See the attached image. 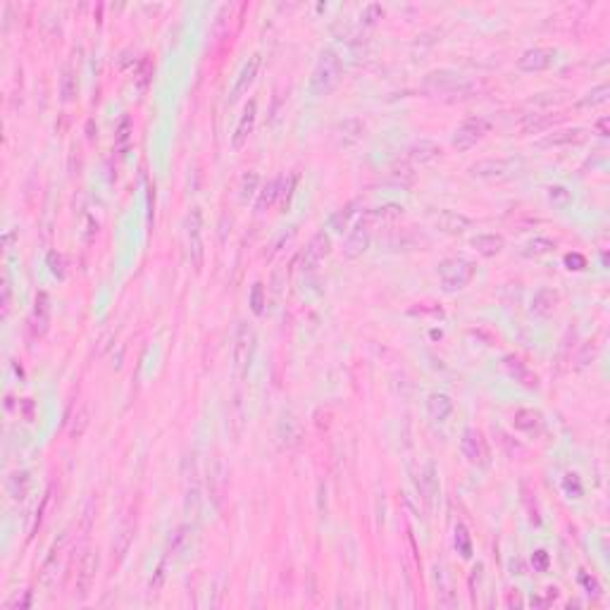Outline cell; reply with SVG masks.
Masks as SVG:
<instances>
[{
	"label": "cell",
	"instance_id": "22",
	"mask_svg": "<svg viewBox=\"0 0 610 610\" xmlns=\"http://www.w3.org/2000/svg\"><path fill=\"white\" fill-rule=\"evenodd\" d=\"M427 413L434 422H446V417L453 413V401H451V396H446V393H429Z\"/></svg>",
	"mask_w": 610,
	"mask_h": 610
},
{
	"label": "cell",
	"instance_id": "33",
	"mask_svg": "<svg viewBox=\"0 0 610 610\" xmlns=\"http://www.w3.org/2000/svg\"><path fill=\"white\" fill-rule=\"evenodd\" d=\"M339 131H341V139H344V146H351V144H355V141L360 139L362 122H360V119H346V122L339 127Z\"/></svg>",
	"mask_w": 610,
	"mask_h": 610
},
{
	"label": "cell",
	"instance_id": "28",
	"mask_svg": "<svg viewBox=\"0 0 610 610\" xmlns=\"http://www.w3.org/2000/svg\"><path fill=\"white\" fill-rule=\"evenodd\" d=\"M546 196H549V203L553 205V208L558 210H565L572 205V191L565 186H560V184H555V186H549V191H546Z\"/></svg>",
	"mask_w": 610,
	"mask_h": 610
},
{
	"label": "cell",
	"instance_id": "42",
	"mask_svg": "<svg viewBox=\"0 0 610 610\" xmlns=\"http://www.w3.org/2000/svg\"><path fill=\"white\" fill-rule=\"evenodd\" d=\"M48 265H50V272L55 277H65V267H62V255L60 253H48Z\"/></svg>",
	"mask_w": 610,
	"mask_h": 610
},
{
	"label": "cell",
	"instance_id": "14",
	"mask_svg": "<svg viewBox=\"0 0 610 610\" xmlns=\"http://www.w3.org/2000/svg\"><path fill=\"white\" fill-rule=\"evenodd\" d=\"M589 139V131L582 127H572V129H558L553 134H546L544 139L539 141V148H553V146H577L584 144Z\"/></svg>",
	"mask_w": 610,
	"mask_h": 610
},
{
	"label": "cell",
	"instance_id": "39",
	"mask_svg": "<svg viewBox=\"0 0 610 610\" xmlns=\"http://www.w3.org/2000/svg\"><path fill=\"white\" fill-rule=\"evenodd\" d=\"M250 310H253L255 315H262V310H265V288H262L260 282H257L253 291H250Z\"/></svg>",
	"mask_w": 610,
	"mask_h": 610
},
{
	"label": "cell",
	"instance_id": "48",
	"mask_svg": "<svg viewBox=\"0 0 610 610\" xmlns=\"http://www.w3.org/2000/svg\"><path fill=\"white\" fill-rule=\"evenodd\" d=\"M608 122H610L608 117H603V119H598V122H596V129H598V134H601V136H608Z\"/></svg>",
	"mask_w": 610,
	"mask_h": 610
},
{
	"label": "cell",
	"instance_id": "5",
	"mask_svg": "<svg viewBox=\"0 0 610 610\" xmlns=\"http://www.w3.org/2000/svg\"><path fill=\"white\" fill-rule=\"evenodd\" d=\"M186 241H188V257L193 267L201 272L205 260V244H203V213L201 208H193L186 217Z\"/></svg>",
	"mask_w": 610,
	"mask_h": 610
},
{
	"label": "cell",
	"instance_id": "47",
	"mask_svg": "<svg viewBox=\"0 0 610 610\" xmlns=\"http://www.w3.org/2000/svg\"><path fill=\"white\" fill-rule=\"evenodd\" d=\"M127 136H129V117H124L122 119V124H119V141H127Z\"/></svg>",
	"mask_w": 610,
	"mask_h": 610
},
{
	"label": "cell",
	"instance_id": "32",
	"mask_svg": "<svg viewBox=\"0 0 610 610\" xmlns=\"http://www.w3.org/2000/svg\"><path fill=\"white\" fill-rule=\"evenodd\" d=\"M257 184H260V177H257V172H246L244 177H241V188H239V196L244 203H248L250 198L255 196L257 191Z\"/></svg>",
	"mask_w": 610,
	"mask_h": 610
},
{
	"label": "cell",
	"instance_id": "13",
	"mask_svg": "<svg viewBox=\"0 0 610 610\" xmlns=\"http://www.w3.org/2000/svg\"><path fill=\"white\" fill-rule=\"evenodd\" d=\"M331 253V239L327 231H319V234H315V239L308 244V248H305L303 253V270H315V267L319 265V262L324 260Z\"/></svg>",
	"mask_w": 610,
	"mask_h": 610
},
{
	"label": "cell",
	"instance_id": "40",
	"mask_svg": "<svg viewBox=\"0 0 610 610\" xmlns=\"http://www.w3.org/2000/svg\"><path fill=\"white\" fill-rule=\"evenodd\" d=\"M86 427H88V408L83 406L77 413V417H75V427H72V439H81L83 432H86Z\"/></svg>",
	"mask_w": 610,
	"mask_h": 610
},
{
	"label": "cell",
	"instance_id": "45",
	"mask_svg": "<svg viewBox=\"0 0 610 610\" xmlns=\"http://www.w3.org/2000/svg\"><path fill=\"white\" fill-rule=\"evenodd\" d=\"M532 562H534L536 570L544 572L546 567H549V553H546V551H536V553L532 555Z\"/></svg>",
	"mask_w": 610,
	"mask_h": 610
},
{
	"label": "cell",
	"instance_id": "8",
	"mask_svg": "<svg viewBox=\"0 0 610 610\" xmlns=\"http://www.w3.org/2000/svg\"><path fill=\"white\" fill-rule=\"evenodd\" d=\"M370 241H372V229H370V219L362 215L360 219L353 224V229L348 231V236H346V255L348 257H357L362 255L367 248H370Z\"/></svg>",
	"mask_w": 610,
	"mask_h": 610
},
{
	"label": "cell",
	"instance_id": "18",
	"mask_svg": "<svg viewBox=\"0 0 610 610\" xmlns=\"http://www.w3.org/2000/svg\"><path fill=\"white\" fill-rule=\"evenodd\" d=\"M255 115H257V103L248 101V105L244 108V115H241L239 124H236V129H234V139H231L234 148H241V146L246 144V139L250 136V131H253V127H255Z\"/></svg>",
	"mask_w": 610,
	"mask_h": 610
},
{
	"label": "cell",
	"instance_id": "15",
	"mask_svg": "<svg viewBox=\"0 0 610 610\" xmlns=\"http://www.w3.org/2000/svg\"><path fill=\"white\" fill-rule=\"evenodd\" d=\"M503 367L515 382H520L522 386L527 388H539V377L534 375L532 370L527 367V362H522L518 355H506L503 357Z\"/></svg>",
	"mask_w": 610,
	"mask_h": 610
},
{
	"label": "cell",
	"instance_id": "25",
	"mask_svg": "<svg viewBox=\"0 0 610 610\" xmlns=\"http://www.w3.org/2000/svg\"><path fill=\"white\" fill-rule=\"evenodd\" d=\"M417 486H420V491H422V496L432 503L434 496L439 493V480H436L434 462H427V465L422 467V472H420V480H417Z\"/></svg>",
	"mask_w": 610,
	"mask_h": 610
},
{
	"label": "cell",
	"instance_id": "3",
	"mask_svg": "<svg viewBox=\"0 0 610 610\" xmlns=\"http://www.w3.org/2000/svg\"><path fill=\"white\" fill-rule=\"evenodd\" d=\"M255 329L250 327L248 322H239L236 327V336H234V372L236 380L244 382L250 372V365H253V355H255Z\"/></svg>",
	"mask_w": 610,
	"mask_h": 610
},
{
	"label": "cell",
	"instance_id": "37",
	"mask_svg": "<svg viewBox=\"0 0 610 610\" xmlns=\"http://www.w3.org/2000/svg\"><path fill=\"white\" fill-rule=\"evenodd\" d=\"M382 17H384V8H382L380 3H370V5H367V8L360 12V22L365 24V26L377 24V19H382Z\"/></svg>",
	"mask_w": 610,
	"mask_h": 610
},
{
	"label": "cell",
	"instance_id": "31",
	"mask_svg": "<svg viewBox=\"0 0 610 610\" xmlns=\"http://www.w3.org/2000/svg\"><path fill=\"white\" fill-rule=\"evenodd\" d=\"M403 215V208L396 203H388V205H382V208H375L370 210V213H365V217L370 219V222H377V219H396Z\"/></svg>",
	"mask_w": 610,
	"mask_h": 610
},
{
	"label": "cell",
	"instance_id": "38",
	"mask_svg": "<svg viewBox=\"0 0 610 610\" xmlns=\"http://www.w3.org/2000/svg\"><path fill=\"white\" fill-rule=\"evenodd\" d=\"M355 205H357V203H351L346 210H341V213H336L334 217H331V227H334L336 231H344L346 227H348V219L355 215Z\"/></svg>",
	"mask_w": 610,
	"mask_h": 610
},
{
	"label": "cell",
	"instance_id": "24",
	"mask_svg": "<svg viewBox=\"0 0 610 610\" xmlns=\"http://www.w3.org/2000/svg\"><path fill=\"white\" fill-rule=\"evenodd\" d=\"M562 115H549V112H532L524 117L522 122V131L524 134H541L549 127H553L555 122H560Z\"/></svg>",
	"mask_w": 610,
	"mask_h": 610
},
{
	"label": "cell",
	"instance_id": "10",
	"mask_svg": "<svg viewBox=\"0 0 610 610\" xmlns=\"http://www.w3.org/2000/svg\"><path fill=\"white\" fill-rule=\"evenodd\" d=\"M555 55H558V52L553 48H529L520 55L518 67L522 72H544L549 70V67H553Z\"/></svg>",
	"mask_w": 610,
	"mask_h": 610
},
{
	"label": "cell",
	"instance_id": "9",
	"mask_svg": "<svg viewBox=\"0 0 610 610\" xmlns=\"http://www.w3.org/2000/svg\"><path fill=\"white\" fill-rule=\"evenodd\" d=\"M432 219H434L436 229L444 231V234H451V236L465 234V231L472 227V219L462 213H455V210H439V213L432 215Z\"/></svg>",
	"mask_w": 610,
	"mask_h": 610
},
{
	"label": "cell",
	"instance_id": "1",
	"mask_svg": "<svg viewBox=\"0 0 610 610\" xmlns=\"http://www.w3.org/2000/svg\"><path fill=\"white\" fill-rule=\"evenodd\" d=\"M341 72H344V65H341L339 52L324 48L319 52L317 62H315L313 75H310V93L313 96H329L336 88V83H339Z\"/></svg>",
	"mask_w": 610,
	"mask_h": 610
},
{
	"label": "cell",
	"instance_id": "29",
	"mask_svg": "<svg viewBox=\"0 0 610 610\" xmlns=\"http://www.w3.org/2000/svg\"><path fill=\"white\" fill-rule=\"evenodd\" d=\"M553 248H555V241L546 239V236H536V239H532L529 244H524L522 253L527 255V257H539V255L551 253Z\"/></svg>",
	"mask_w": 610,
	"mask_h": 610
},
{
	"label": "cell",
	"instance_id": "44",
	"mask_svg": "<svg viewBox=\"0 0 610 610\" xmlns=\"http://www.w3.org/2000/svg\"><path fill=\"white\" fill-rule=\"evenodd\" d=\"M565 265L570 267V270H582V267H587V260H584V255H580V253H570V255H565Z\"/></svg>",
	"mask_w": 610,
	"mask_h": 610
},
{
	"label": "cell",
	"instance_id": "2",
	"mask_svg": "<svg viewBox=\"0 0 610 610\" xmlns=\"http://www.w3.org/2000/svg\"><path fill=\"white\" fill-rule=\"evenodd\" d=\"M422 86L424 91L432 93V96H444V98H467L475 91V83L453 70L429 72V75L424 77Z\"/></svg>",
	"mask_w": 610,
	"mask_h": 610
},
{
	"label": "cell",
	"instance_id": "27",
	"mask_svg": "<svg viewBox=\"0 0 610 610\" xmlns=\"http://www.w3.org/2000/svg\"><path fill=\"white\" fill-rule=\"evenodd\" d=\"M5 486H8V493L12 501H24L26 491H29V472H12Z\"/></svg>",
	"mask_w": 610,
	"mask_h": 610
},
{
	"label": "cell",
	"instance_id": "21",
	"mask_svg": "<svg viewBox=\"0 0 610 610\" xmlns=\"http://www.w3.org/2000/svg\"><path fill=\"white\" fill-rule=\"evenodd\" d=\"M472 246H475V250L484 257H493L498 255L503 248H506V239H503L501 234H480L472 239Z\"/></svg>",
	"mask_w": 610,
	"mask_h": 610
},
{
	"label": "cell",
	"instance_id": "30",
	"mask_svg": "<svg viewBox=\"0 0 610 610\" xmlns=\"http://www.w3.org/2000/svg\"><path fill=\"white\" fill-rule=\"evenodd\" d=\"M60 93H62V101L70 103L77 98L79 93V79L72 70H65V75H62L60 79Z\"/></svg>",
	"mask_w": 610,
	"mask_h": 610
},
{
	"label": "cell",
	"instance_id": "7",
	"mask_svg": "<svg viewBox=\"0 0 610 610\" xmlns=\"http://www.w3.org/2000/svg\"><path fill=\"white\" fill-rule=\"evenodd\" d=\"M491 129V124L484 117H470L455 129L453 134V146L458 150H470L472 146H477V141H482V136Z\"/></svg>",
	"mask_w": 610,
	"mask_h": 610
},
{
	"label": "cell",
	"instance_id": "4",
	"mask_svg": "<svg viewBox=\"0 0 610 610\" xmlns=\"http://www.w3.org/2000/svg\"><path fill=\"white\" fill-rule=\"evenodd\" d=\"M475 272H477L475 262L465 260V257H446V260L439 262L441 286H444V291H449V293L465 288L467 284L472 282Z\"/></svg>",
	"mask_w": 610,
	"mask_h": 610
},
{
	"label": "cell",
	"instance_id": "20",
	"mask_svg": "<svg viewBox=\"0 0 610 610\" xmlns=\"http://www.w3.org/2000/svg\"><path fill=\"white\" fill-rule=\"evenodd\" d=\"M558 301H560L558 291H553V288H539L532 298V313L541 315V317H549V315H553V310L558 308Z\"/></svg>",
	"mask_w": 610,
	"mask_h": 610
},
{
	"label": "cell",
	"instance_id": "17",
	"mask_svg": "<svg viewBox=\"0 0 610 610\" xmlns=\"http://www.w3.org/2000/svg\"><path fill=\"white\" fill-rule=\"evenodd\" d=\"M439 155H441V146L432 139H420L408 148V157L415 165H427V162L436 160Z\"/></svg>",
	"mask_w": 610,
	"mask_h": 610
},
{
	"label": "cell",
	"instance_id": "12",
	"mask_svg": "<svg viewBox=\"0 0 610 610\" xmlns=\"http://www.w3.org/2000/svg\"><path fill=\"white\" fill-rule=\"evenodd\" d=\"M48 324H50V298L48 293L41 291L39 296H36L34 310H31V317H29L31 336H34V339L43 336L46 331H48Z\"/></svg>",
	"mask_w": 610,
	"mask_h": 610
},
{
	"label": "cell",
	"instance_id": "35",
	"mask_svg": "<svg viewBox=\"0 0 610 610\" xmlns=\"http://www.w3.org/2000/svg\"><path fill=\"white\" fill-rule=\"evenodd\" d=\"M608 96H610V86H608V83H601V86L591 88V91H589L587 96L582 98V103H580V105H587V108H589V105H591V108H593V105L606 103V101H608Z\"/></svg>",
	"mask_w": 610,
	"mask_h": 610
},
{
	"label": "cell",
	"instance_id": "36",
	"mask_svg": "<svg viewBox=\"0 0 610 610\" xmlns=\"http://www.w3.org/2000/svg\"><path fill=\"white\" fill-rule=\"evenodd\" d=\"M455 549H458V553H460L462 558H470V555H472L470 534H467V529L462 527V524H458V527H455Z\"/></svg>",
	"mask_w": 610,
	"mask_h": 610
},
{
	"label": "cell",
	"instance_id": "19",
	"mask_svg": "<svg viewBox=\"0 0 610 610\" xmlns=\"http://www.w3.org/2000/svg\"><path fill=\"white\" fill-rule=\"evenodd\" d=\"M96 570H98V553L88 551L86 558H83V562H81L79 577H77L79 598H86L88 596V591H91V584H93V577H96Z\"/></svg>",
	"mask_w": 610,
	"mask_h": 610
},
{
	"label": "cell",
	"instance_id": "41",
	"mask_svg": "<svg viewBox=\"0 0 610 610\" xmlns=\"http://www.w3.org/2000/svg\"><path fill=\"white\" fill-rule=\"evenodd\" d=\"M562 489H565L567 493H570L572 498H580L582 496V482L577 475H565V480H562Z\"/></svg>",
	"mask_w": 610,
	"mask_h": 610
},
{
	"label": "cell",
	"instance_id": "11",
	"mask_svg": "<svg viewBox=\"0 0 610 610\" xmlns=\"http://www.w3.org/2000/svg\"><path fill=\"white\" fill-rule=\"evenodd\" d=\"M518 162L515 160H506V157H486V160H480L470 167V172L475 177L482 179H498V177H506L510 172L515 170Z\"/></svg>",
	"mask_w": 610,
	"mask_h": 610
},
{
	"label": "cell",
	"instance_id": "46",
	"mask_svg": "<svg viewBox=\"0 0 610 610\" xmlns=\"http://www.w3.org/2000/svg\"><path fill=\"white\" fill-rule=\"evenodd\" d=\"M10 313V284H3V317H8Z\"/></svg>",
	"mask_w": 610,
	"mask_h": 610
},
{
	"label": "cell",
	"instance_id": "26",
	"mask_svg": "<svg viewBox=\"0 0 610 610\" xmlns=\"http://www.w3.org/2000/svg\"><path fill=\"white\" fill-rule=\"evenodd\" d=\"M515 427L520 429V432H527V434H534L541 429V424H544V420H541V413H536V410L532 408H522L515 413Z\"/></svg>",
	"mask_w": 610,
	"mask_h": 610
},
{
	"label": "cell",
	"instance_id": "23",
	"mask_svg": "<svg viewBox=\"0 0 610 610\" xmlns=\"http://www.w3.org/2000/svg\"><path fill=\"white\" fill-rule=\"evenodd\" d=\"M208 486H210V493H213L215 503H219L224 489H227V467H224V462L219 460V458L213 462V467H210V472H208Z\"/></svg>",
	"mask_w": 610,
	"mask_h": 610
},
{
	"label": "cell",
	"instance_id": "16",
	"mask_svg": "<svg viewBox=\"0 0 610 610\" xmlns=\"http://www.w3.org/2000/svg\"><path fill=\"white\" fill-rule=\"evenodd\" d=\"M257 70H260V55H250L248 62L241 67L239 77H236V81H234V88H231V101H239V98L248 91V86L255 81V77H257Z\"/></svg>",
	"mask_w": 610,
	"mask_h": 610
},
{
	"label": "cell",
	"instance_id": "43",
	"mask_svg": "<svg viewBox=\"0 0 610 610\" xmlns=\"http://www.w3.org/2000/svg\"><path fill=\"white\" fill-rule=\"evenodd\" d=\"M555 598H558V589H546V596L544 598H532V606H549V603H553Z\"/></svg>",
	"mask_w": 610,
	"mask_h": 610
},
{
	"label": "cell",
	"instance_id": "6",
	"mask_svg": "<svg viewBox=\"0 0 610 610\" xmlns=\"http://www.w3.org/2000/svg\"><path fill=\"white\" fill-rule=\"evenodd\" d=\"M460 451H462V455L467 458V462H472V465H477V467L489 465V446H486V439H484V434L480 432V429L467 427L465 432H462Z\"/></svg>",
	"mask_w": 610,
	"mask_h": 610
},
{
	"label": "cell",
	"instance_id": "34",
	"mask_svg": "<svg viewBox=\"0 0 610 610\" xmlns=\"http://www.w3.org/2000/svg\"><path fill=\"white\" fill-rule=\"evenodd\" d=\"M279 181L282 179H272V181H267V186L262 188V193H260V198H257V210H265V208H270L272 203H275V198L279 196Z\"/></svg>",
	"mask_w": 610,
	"mask_h": 610
}]
</instances>
